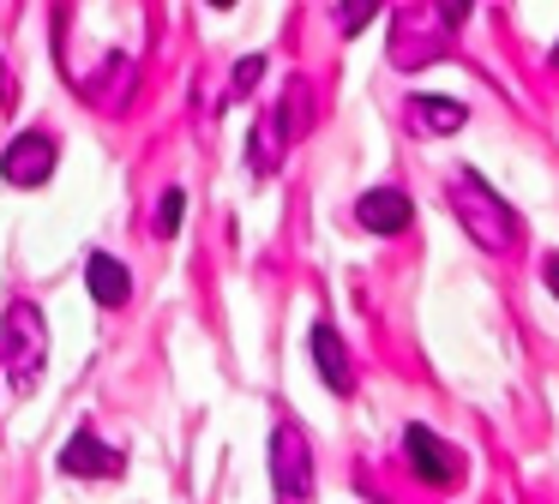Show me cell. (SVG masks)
<instances>
[{
  "label": "cell",
  "instance_id": "1",
  "mask_svg": "<svg viewBox=\"0 0 559 504\" xmlns=\"http://www.w3.org/2000/svg\"><path fill=\"white\" fill-rule=\"evenodd\" d=\"M445 199H451V216H457V228H463V235H469L481 252L506 259V252L523 247V216L511 211V204L499 199V192L487 187L481 175H475V168H451Z\"/></svg>",
  "mask_w": 559,
  "mask_h": 504
},
{
  "label": "cell",
  "instance_id": "2",
  "mask_svg": "<svg viewBox=\"0 0 559 504\" xmlns=\"http://www.w3.org/2000/svg\"><path fill=\"white\" fill-rule=\"evenodd\" d=\"M469 24V7H457V0H439V7H397L391 12V67L397 72H415L427 67V60L445 55L451 31H463Z\"/></svg>",
  "mask_w": 559,
  "mask_h": 504
},
{
  "label": "cell",
  "instance_id": "3",
  "mask_svg": "<svg viewBox=\"0 0 559 504\" xmlns=\"http://www.w3.org/2000/svg\"><path fill=\"white\" fill-rule=\"evenodd\" d=\"M0 360H7L19 391H31V384L43 379V367H49V319H43V307H31V300H13V307H7Z\"/></svg>",
  "mask_w": 559,
  "mask_h": 504
},
{
  "label": "cell",
  "instance_id": "4",
  "mask_svg": "<svg viewBox=\"0 0 559 504\" xmlns=\"http://www.w3.org/2000/svg\"><path fill=\"white\" fill-rule=\"evenodd\" d=\"M271 487H277V504H307L313 499V444H307L301 420L283 415L277 427H271Z\"/></svg>",
  "mask_w": 559,
  "mask_h": 504
},
{
  "label": "cell",
  "instance_id": "5",
  "mask_svg": "<svg viewBox=\"0 0 559 504\" xmlns=\"http://www.w3.org/2000/svg\"><path fill=\"white\" fill-rule=\"evenodd\" d=\"M301 103H307V91H301V84H289V96L277 103V115H265L253 127V175H271V168L283 163V139L307 127V108Z\"/></svg>",
  "mask_w": 559,
  "mask_h": 504
},
{
  "label": "cell",
  "instance_id": "6",
  "mask_svg": "<svg viewBox=\"0 0 559 504\" xmlns=\"http://www.w3.org/2000/svg\"><path fill=\"white\" fill-rule=\"evenodd\" d=\"M0 175H7V187H43L55 175V139L49 132H19L0 151Z\"/></svg>",
  "mask_w": 559,
  "mask_h": 504
},
{
  "label": "cell",
  "instance_id": "7",
  "mask_svg": "<svg viewBox=\"0 0 559 504\" xmlns=\"http://www.w3.org/2000/svg\"><path fill=\"white\" fill-rule=\"evenodd\" d=\"M403 456H409V468L427 480V487H451L457 480V456L445 451V439H439L433 427H403Z\"/></svg>",
  "mask_w": 559,
  "mask_h": 504
},
{
  "label": "cell",
  "instance_id": "8",
  "mask_svg": "<svg viewBox=\"0 0 559 504\" xmlns=\"http://www.w3.org/2000/svg\"><path fill=\"white\" fill-rule=\"evenodd\" d=\"M55 468L61 475H79V480H115L127 468L121 451H109V444L97 439V432H79V439L61 444V456H55Z\"/></svg>",
  "mask_w": 559,
  "mask_h": 504
},
{
  "label": "cell",
  "instance_id": "9",
  "mask_svg": "<svg viewBox=\"0 0 559 504\" xmlns=\"http://www.w3.org/2000/svg\"><path fill=\"white\" fill-rule=\"evenodd\" d=\"M307 343H313V367H319V379H325V391L349 403V396H355V360H349V348H343V336L319 319Z\"/></svg>",
  "mask_w": 559,
  "mask_h": 504
},
{
  "label": "cell",
  "instance_id": "10",
  "mask_svg": "<svg viewBox=\"0 0 559 504\" xmlns=\"http://www.w3.org/2000/svg\"><path fill=\"white\" fill-rule=\"evenodd\" d=\"M355 223H361L367 235H403V228L415 223V199H403L397 187H373L355 204Z\"/></svg>",
  "mask_w": 559,
  "mask_h": 504
},
{
  "label": "cell",
  "instance_id": "11",
  "mask_svg": "<svg viewBox=\"0 0 559 504\" xmlns=\"http://www.w3.org/2000/svg\"><path fill=\"white\" fill-rule=\"evenodd\" d=\"M85 288L97 295V307L115 312V307H127V300H133V271H127L115 252H91V259H85Z\"/></svg>",
  "mask_w": 559,
  "mask_h": 504
},
{
  "label": "cell",
  "instance_id": "12",
  "mask_svg": "<svg viewBox=\"0 0 559 504\" xmlns=\"http://www.w3.org/2000/svg\"><path fill=\"white\" fill-rule=\"evenodd\" d=\"M415 115L427 120V132H457L469 120V108L451 103V96H415Z\"/></svg>",
  "mask_w": 559,
  "mask_h": 504
},
{
  "label": "cell",
  "instance_id": "13",
  "mask_svg": "<svg viewBox=\"0 0 559 504\" xmlns=\"http://www.w3.org/2000/svg\"><path fill=\"white\" fill-rule=\"evenodd\" d=\"M181 223H187V192L169 187V192H163V204H157V235L175 240V235H181Z\"/></svg>",
  "mask_w": 559,
  "mask_h": 504
},
{
  "label": "cell",
  "instance_id": "14",
  "mask_svg": "<svg viewBox=\"0 0 559 504\" xmlns=\"http://www.w3.org/2000/svg\"><path fill=\"white\" fill-rule=\"evenodd\" d=\"M259 79H265V55H247V60H235V79H229V91H235V96H247Z\"/></svg>",
  "mask_w": 559,
  "mask_h": 504
},
{
  "label": "cell",
  "instance_id": "15",
  "mask_svg": "<svg viewBox=\"0 0 559 504\" xmlns=\"http://www.w3.org/2000/svg\"><path fill=\"white\" fill-rule=\"evenodd\" d=\"M367 19H373V7H361V0H349V7L337 12V31H343V36H355Z\"/></svg>",
  "mask_w": 559,
  "mask_h": 504
},
{
  "label": "cell",
  "instance_id": "16",
  "mask_svg": "<svg viewBox=\"0 0 559 504\" xmlns=\"http://www.w3.org/2000/svg\"><path fill=\"white\" fill-rule=\"evenodd\" d=\"M542 283L554 288V300H559V252H547V259H542Z\"/></svg>",
  "mask_w": 559,
  "mask_h": 504
},
{
  "label": "cell",
  "instance_id": "17",
  "mask_svg": "<svg viewBox=\"0 0 559 504\" xmlns=\"http://www.w3.org/2000/svg\"><path fill=\"white\" fill-rule=\"evenodd\" d=\"M0 103H7V72H0Z\"/></svg>",
  "mask_w": 559,
  "mask_h": 504
},
{
  "label": "cell",
  "instance_id": "18",
  "mask_svg": "<svg viewBox=\"0 0 559 504\" xmlns=\"http://www.w3.org/2000/svg\"><path fill=\"white\" fill-rule=\"evenodd\" d=\"M554 67H559V43H554Z\"/></svg>",
  "mask_w": 559,
  "mask_h": 504
}]
</instances>
